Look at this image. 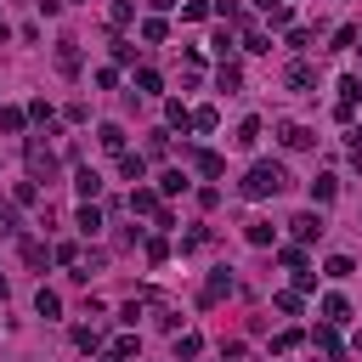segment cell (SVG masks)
Returning <instances> with one entry per match:
<instances>
[{"label": "cell", "mask_w": 362, "mask_h": 362, "mask_svg": "<svg viewBox=\"0 0 362 362\" xmlns=\"http://www.w3.org/2000/svg\"><path fill=\"white\" fill-rule=\"evenodd\" d=\"M283 187H289V175H283V164H272V159H260L244 175V198H278Z\"/></svg>", "instance_id": "obj_1"}, {"label": "cell", "mask_w": 362, "mask_h": 362, "mask_svg": "<svg viewBox=\"0 0 362 362\" xmlns=\"http://www.w3.org/2000/svg\"><path fill=\"white\" fill-rule=\"evenodd\" d=\"M23 159H29V175H34V181H52V175H57V153L45 148V142H29Z\"/></svg>", "instance_id": "obj_2"}, {"label": "cell", "mask_w": 362, "mask_h": 362, "mask_svg": "<svg viewBox=\"0 0 362 362\" xmlns=\"http://www.w3.org/2000/svg\"><path fill=\"white\" fill-rule=\"evenodd\" d=\"M323 323H329V329L351 323V306H345V294H323Z\"/></svg>", "instance_id": "obj_3"}, {"label": "cell", "mask_w": 362, "mask_h": 362, "mask_svg": "<svg viewBox=\"0 0 362 362\" xmlns=\"http://www.w3.org/2000/svg\"><path fill=\"white\" fill-rule=\"evenodd\" d=\"M289 226H294V238H300V244H311V238H323V215H311V210H306V215H294Z\"/></svg>", "instance_id": "obj_4"}, {"label": "cell", "mask_w": 362, "mask_h": 362, "mask_svg": "<svg viewBox=\"0 0 362 362\" xmlns=\"http://www.w3.org/2000/svg\"><path fill=\"white\" fill-rule=\"evenodd\" d=\"M311 345H317V351H323L329 362H340V334H334L329 323H323V329H311Z\"/></svg>", "instance_id": "obj_5"}, {"label": "cell", "mask_w": 362, "mask_h": 362, "mask_svg": "<svg viewBox=\"0 0 362 362\" xmlns=\"http://www.w3.org/2000/svg\"><path fill=\"white\" fill-rule=\"evenodd\" d=\"M74 187H79V198H97V193H102V175L90 170V164H79V170H74Z\"/></svg>", "instance_id": "obj_6"}, {"label": "cell", "mask_w": 362, "mask_h": 362, "mask_svg": "<svg viewBox=\"0 0 362 362\" xmlns=\"http://www.w3.org/2000/svg\"><path fill=\"white\" fill-rule=\"evenodd\" d=\"M193 181H187V170H164L159 175V198H175V193H187Z\"/></svg>", "instance_id": "obj_7"}, {"label": "cell", "mask_w": 362, "mask_h": 362, "mask_svg": "<svg viewBox=\"0 0 362 362\" xmlns=\"http://www.w3.org/2000/svg\"><path fill=\"white\" fill-rule=\"evenodd\" d=\"M283 85H289V90H311V85H317V74H311V63H289V74H283Z\"/></svg>", "instance_id": "obj_8"}, {"label": "cell", "mask_w": 362, "mask_h": 362, "mask_svg": "<svg viewBox=\"0 0 362 362\" xmlns=\"http://www.w3.org/2000/svg\"><path fill=\"white\" fill-rule=\"evenodd\" d=\"M29 119H34V125H45V136H57V113H52V102H45V97H34V102H29Z\"/></svg>", "instance_id": "obj_9"}, {"label": "cell", "mask_w": 362, "mask_h": 362, "mask_svg": "<svg viewBox=\"0 0 362 362\" xmlns=\"http://www.w3.org/2000/svg\"><path fill=\"white\" fill-rule=\"evenodd\" d=\"M119 175L125 181H148V159L142 153H119Z\"/></svg>", "instance_id": "obj_10"}, {"label": "cell", "mask_w": 362, "mask_h": 362, "mask_svg": "<svg viewBox=\"0 0 362 362\" xmlns=\"http://www.w3.org/2000/svg\"><path fill=\"white\" fill-rule=\"evenodd\" d=\"M130 215H159V193L153 187H136L130 193Z\"/></svg>", "instance_id": "obj_11"}, {"label": "cell", "mask_w": 362, "mask_h": 362, "mask_svg": "<svg viewBox=\"0 0 362 362\" xmlns=\"http://www.w3.org/2000/svg\"><path fill=\"white\" fill-rule=\"evenodd\" d=\"M221 294H233V272H226V266H221L215 278H210V289H204V306H215Z\"/></svg>", "instance_id": "obj_12"}, {"label": "cell", "mask_w": 362, "mask_h": 362, "mask_svg": "<svg viewBox=\"0 0 362 362\" xmlns=\"http://www.w3.org/2000/svg\"><path fill=\"white\" fill-rule=\"evenodd\" d=\"M74 226H79L85 238H97V233H102V210H90V204H85V210L74 215Z\"/></svg>", "instance_id": "obj_13"}, {"label": "cell", "mask_w": 362, "mask_h": 362, "mask_svg": "<svg viewBox=\"0 0 362 362\" xmlns=\"http://www.w3.org/2000/svg\"><path fill=\"white\" fill-rule=\"evenodd\" d=\"M215 85L226 90V97H233V90L244 85V68H238V63H221V74H215Z\"/></svg>", "instance_id": "obj_14"}, {"label": "cell", "mask_w": 362, "mask_h": 362, "mask_svg": "<svg viewBox=\"0 0 362 362\" xmlns=\"http://www.w3.org/2000/svg\"><path fill=\"white\" fill-rule=\"evenodd\" d=\"M278 136H283V148H311V142H317V136H311L306 125H283Z\"/></svg>", "instance_id": "obj_15"}, {"label": "cell", "mask_w": 362, "mask_h": 362, "mask_svg": "<svg viewBox=\"0 0 362 362\" xmlns=\"http://www.w3.org/2000/svg\"><path fill=\"white\" fill-rule=\"evenodd\" d=\"M97 142H102L108 153H130V148H125V130H119V125H102V130H97Z\"/></svg>", "instance_id": "obj_16"}, {"label": "cell", "mask_w": 362, "mask_h": 362, "mask_svg": "<svg viewBox=\"0 0 362 362\" xmlns=\"http://www.w3.org/2000/svg\"><path fill=\"white\" fill-rule=\"evenodd\" d=\"M198 351H204V340H198V334H175V362H193Z\"/></svg>", "instance_id": "obj_17"}, {"label": "cell", "mask_w": 362, "mask_h": 362, "mask_svg": "<svg viewBox=\"0 0 362 362\" xmlns=\"http://www.w3.org/2000/svg\"><path fill=\"white\" fill-rule=\"evenodd\" d=\"M29 125V108H0V130H6V136H17Z\"/></svg>", "instance_id": "obj_18"}, {"label": "cell", "mask_w": 362, "mask_h": 362, "mask_svg": "<svg viewBox=\"0 0 362 362\" xmlns=\"http://www.w3.org/2000/svg\"><path fill=\"white\" fill-rule=\"evenodd\" d=\"M23 260H29V266H34V272H40V266H45V260H52V249H45V244H40V238H23Z\"/></svg>", "instance_id": "obj_19"}, {"label": "cell", "mask_w": 362, "mask_h": 362, "mask_svg": "<svg viewBox=\"0 0 362 362\" xmlns=\"http://www.w3.org/2000/svg\"><path fill=\"white\" fill-rule=\"evenodd\" d=\"M334 193H340L334 175H317V181H311V204H334Z\"/></svg>", "instance_id": "obj_20"}, {"label": "cell", "mask_w": 362, "mask_h": 362, "mask_svg": "<svg viewBox=\"0 0 362 362\" xmlns=\"http://www.w3.org/2000/svg\"><path fill=\"white\" fill-rule=\"evenodd\" d=\"M34 311H40V317H57V311H63L57 289H40V294H34Z\"/></svg>", "instance_id": "obj_21"}, {"label": "cell", "mask_w": 362, "mask_h": 362, "mask_svg": "<svg viewBox=\"0 0 362 362\" xmlns=\"http://www.w3.org/2000/svg\"><path fill=\"white\" fill-rule=\"evenodd\" d=\"M57 68H63V74H79V52H74V40L57 45Z\"/></svg>", "instance_id": "obj_22"}, {"label": "cell", "mask_w": 362, "mask_h": 362, "mask_svg": "<svg viewBox=\"0 0 362 362\" xmlns=\"http://www.w3.org/2000/svg\"><path fill=\"white\" fill-rule=\"evenodd\" d=\"M210 45H215V57H221V63H233V45H238V40H233V29H215Z\"/></svg>", "instance_id": "obj_23"}, {"label": "cell", "mask_w": 362, "mask_h": 362, "mask_svg": "<svg viewBox=\"0 0 362 362\" xmlns=\"http://www.w3.org/2000/svg\"><path fill=\"white\" fill-rule=\"evenodd\" d=\"M193 164H198L204 175H221V170H226V159H221V153H210V148H204V153H193Z\"/></svg>", "instance_id": "obj_24"}, {"label": "cell", "mask_w": 362, "mask_h": 362, "mask_svg": "<svg viewBox=\"0 0 362 362\" xmlns=\"http://www.w3.org/2000/svg\"><path fill=\"white\" fill-rule=\"evenodd\" d=\"M233 142H238V148H255V142H260V119H244Z\"/></svg>", "instance_id": "obj_25"}, {"label": "cell", "mask_w": 362, "mask_h": 362, "mask_svg": "<svg viewBox=\"0 0 362 362\" xmlns=\"http://www.w3.org/2000/svg\"><path fill=\"white\" fill-rule=\"evenodd\" d=\"M244 238H249L255 249H266V244H272V226H266V221H249V226H244Z\"/></svg>", "instance_id": "obj_26"}, {"label": "cell", "mask_w": 362, "mask_h": 362, "mask_svg": "<svg viewBox=\"0 0 362 362\" xmlns=\"http://www.w3.org/2000/svg\"><path fill=\"white\" fill-rule=\"evenodd\" d=\"M164 119H170L175 130H193V113H187V108H181V102H164Z\"/></svg>", "instance_id": "obj_27"}, {"label": "cell", "mask_w": 362, "mask_h": 362, "mask_svg": "<svg viewBox=\"0 0 362 362\" xmlns=\"http://www.w3.org/2000/svg\"><path fill=\"white\" fill-rule=\"evenodd\" d=\"M74 345L79 351H102V329H74Z\"/></svg>", "instance_id": "obj_28"}, {"label": "cell", "mask_w": 362, "mask_h": 362, "mask_svg": "<svg viewBox=\"0 0 362 362\" xmlns=\"http://www.w3.org/2000/svg\"><path fill=\"white\" fill-rule=\"evenodd\" d=\"M272 306H278L283 317H294V311H300V289H283V294H272Z\"/></svg>", "instance_id": "obj_29"}, {"label": "cell", "mask_w": 362, "mask_h": 362, "mask_svg": "<svg viewBox=\"0 0 362 362\" xmlns=\"http://www.w3.org/2000/svg\"><path fill=\"white\" fill-rule=\"evenodd\" d=\"M323 272H329V278H351L356 266H351V255H329V266H323Z\"/></svg>", "instance_id": "obj_30"}, {"label": "cell", "mask_w": 362, "mask_h": 362, "mask_svg": "<svg viewBox=\"0 0 362 362\" xmlns=\"http://www.w3.org/2000/svg\"><path fill=\"white\" fill-rule=\"evenodd\" d=\"M300 340H306V334H300V329H283V334H278V340H272V351H278V356H283V351H294V345H300Z\"/></svg>", "instance_id": "obj_31"}, {"label": "cell", "mask_w": 362, "mask_h": 362, "mask_svg": "<svg viewBox=\"0 0 362 362\" xmlns=\"http://www.w3.org/2000/svg\"><path fill=\"white\" fill-rule=\"evenodd\" d=\"M108 17H113V29H125V23L136 17V6H130V0H113V12H108Z\"/></svg>", "instance_id": "obj_32"}, {"label": "cell", "mask_w": 362, "mask_h": 362, "mask_svg": "<svg viewBox=\"0 0 362 362\" xmlns=\"http://www.w3.org/2000/svg\"><path fill=\"white\" fill-rule=\"evenodd\" d=\"M356 40H362V34H356V23H345V29L334 34V52H351V45H356Z\"/></svg>", "instance_id": "obj_33"}, {"label": "cell", "mask_w": 362, "mask_h": 362, "mask_svg": "<svg viewBox=\"0 0 362 362\" xmlns=\"http://www.w3.org/2000/svg\"><path fill=\"white\" fill-rule=\"evenodd\" d=\"M164 34H170V29H164V23H159V17H148V23H142V40H148V45H159V40H164Z\"/></svg>", "instance_id": "obj_34"}, {"label": "cell", "mask_w": 362, "mask_h": 362, "mask_svg": "<svg viewBox=\"0 0 362 362\" xmlns=\"http://www.w3.org/2000/svg\"><path fill=\"white\" fill-rule=\"evenodd\" d=\"M215 125H221L215 108H198V113H193V130H215Z\"/></svg>", "instance_id": "obj_35"}, {"label": "cell", "mask_w": 362, "mask_h": 362, "mask_svg": "<svg viewBox=\"0 0 362 362\" xmlns=\"http://www.w3.org/2000/svg\"><path fill=\"white\" fill-rule=\"evenodd\" d=\"M181 17H187V23H204V17H210V6H204V0H187V6H181Z\"/></svg>", "instance_id": "obj_36"}, {"label": "cell", "mask_w": 362, "mask_h": 362, "mask_svg": "<svg viewBox=\"0 0 362 362\" xmlns=\"http://www.w3.org/2000/svg\"><path fill=\"white\" fill-rule=\"evenodd\" d=\"M244 52H272V45H266V34L249 23V34H244Z\"/></svg>", "instance_id": "obj_37"}, {"label": "cell", "mask_w": 362, "mask_h": 362, "mask_svg": "<svg viewBox=\"0 0 362 362\" xmlns=\"http://www.w3.org/2000/svg\"><path fill=\"white\" fill-rule=\"evenodd\" d=\"M0 233H17V204H0Z\"/></svg>", "instance_id": "obj_38"}, {"label": "cell", "mask_w": 362, "mask_h": 362, "mask_svg": "<svg viewBox=\"0 0 362 362\" xmlns=\"http://www.w3.org/2000/svg\"><path fill=\"white\" fill-rule=\"evenodd\" d=\"M278 260H283V266H289V272H306V266H311V260H306V255H300V249H283V255H278Z\"/></svg>", "instance_id": "obj_39"}, {"label": "cell", "mask_w": 362, "mask_h": 362, "mask_svg": "<svg viewBox=\"0 0 362 362\" xmlns=\"http://www.w3.org/2000/svg\"><path fill=\"white\" fill-rule=\"evenodd\" d=\"M266 23H272V29H289L294 17H289V6H272V12H266Z\"/></svg>", "instance_id": "obj_40"}, {"label": "cell", "mask_w": 362, "mask_h": 362, "mask_svg": "<svg viewBox=\"0 0 362 362\" xmlns=\"http://www.w3.org/2000/svg\"><path fill=\"white\" fill-rule=\"evenodd\" d=\"M113 63H136V45L130 40H113Z\"/></svg>", "instance_id": "obj_41"}, {"label": "cell", "mask_w": 362, "mask_h": 362, "mask_svg": "<svg viewBox=\"0 0 362 362\" xmlns=\"http://www.w3.org/2000/svg\"><path fill=\"white\" fill-rule=\"evenodd\" d=\"M17 204H40V187H34V181H17Z\"/></svg>", "instance_id": "obj_42"}, {"label": "cell", "mask_w": 362, "mask_h": 362, "mask_svg": "<svg viewBox=\"0 0 362 362\" xmlns=\"http://www.w3.org/2000/svg\"><path fill=\"white\" fill-rule=\"evenodd\" d=\"M164 255H170V244H164V238H148V260H153V266H159V260H164Z\"/></svg>", "instance_id": "obj_43"}, {"label": "cell", "mask_w": 362, "mask_h": 362, "mask_svg": "<svg viewBox=\"0 0 362 362\" xmlns=\"http://www.w3.org/2000/svg\"><path fill=\"white\" fill-rule=\"evenodd\" d=\"M113 356H125V362H130V356H136V334H125V340H113Z\"/></svg>", "instance_id": "obj_44"}, {"label": "cell", "mask_w": 362, "mask_h": 362, "mask_svg": "<svg viewBox=\"0 0 362 362\" xmlns=\"http://www.w3.org/2000/svg\"><path fill=\"white\" fill-rule=\"evenodd\" d=\"M34 6H40L45 17H57V12H63V0H34Z\"/></svg>", "instance_id": "obj_45"}, {"label": "cell", "mask_w": 362, "mask_h": 362, "mask_svg": "<svg viewBox=\"0 0 362 362\" xmlns=\"http://www.w3.org/2000/svg\"><path fill=\"white\" fill-rule=\"evenodd\" d=\"M272 6H283V0H255V12H272Z\"/></svg>", "instance_id": "obj_46"}, {"label": "cell", "mask_w": 362, "mask_h": 362, "mask_svg": "<svg viewBox=\"0 0 362 362\" xmlns=\"http://www.w3.org/2000/svg\"><path fill=\"white\" fill-rule=\"evenodd\" d=\"M148 6H153V12H170V6H175V0H148Z\"/></svg>", "instance_id": "obj_47"}, {"label": "cell", "mask_w": 362, "mask_h": 362, "mask_svg": "<svg viewBox=\"0 0 362 362\" xmlns=\"http://www.w3.org/2000/svg\"><path fill=\"white\" fill-rule=\"evenodd\" d=\"M0 294H6V278H0Z\"/></svg>", "instance_id": "obj_48"}, {"label": "cell", "mask_w": 362, "mask_h": 362, "mask_svg": "<svg viewBox=\"0 0 362 362\" xmlns=\"http://www.w3.org/2000/svg\"><path fill=\"white\" fill-rule=\"evenodd\" d=\"M356 351H362V334H356Z\"/></svg>", "instance_id": "obj_49"}, {"label": "cell", "mask_w": 362, "mask_h": 362, "mask_svg": "<svg viewBox=\"0 0 362 362\" xmlns=\"http://www.w3.org/2000/svg\"><path fill=\"white\" fill-rule=\"evenodd\" d=\"M356 52H362V45H356Z\"/></svg>", "instance_id": "obj_50"}]
</instances>
